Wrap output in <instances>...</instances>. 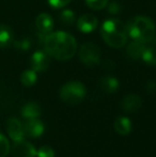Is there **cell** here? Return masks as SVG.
I'll list each match as a JSON object with an SVG mask.
<instances>
[{"mask_svg": "<svg viewBox=\"0 0 156 157\" xmlns=\"http://www.w3.org/2000/svg\"><path fill=\"white\" fill-rule=\"evenodd\" d=\"M44 124L39 120V119H30L24 125V130L25 135L31 137V138H38L41 137L44 132Z\"/></svg>", "mask_w": 156, "mask_h": 157, "instance_id": "10", "label": "cell"}, {"mask_svg": "<svg viewBox=\"0 0 156 157\" xmlns=\"http://www.w3.org/2000/svg\"><path fill=\"white\" fill-rule=\"evenodd\" d=\"M10 152V143L9 140L0 134V157H6Z\"/></svg>", "mask_w": 156, "mask_h": 157, "instance_id": "22", "label": "cell"}, {"mask_svg": "<svg viewBox=\"0 0 156 157\" xmlns=\"http://www.w3.org/2000/svg\"><path fill=\"white\" fill-rule=\"evenodd\" d=\"M12 153L14 157H34L36 156V150L31 143L23 139L19 141H14Z\"/></svg>", "mask_w": 156, "mask_h": 157, "instance_id": "6", "label": "cell"}, {"mask_svg": "<svg viewBox=\"0 0 156 157\" xmlns=\"http://www.w3.org/2000/svg\"><path fill=\"white\" fill-rule=\"evenodd\" d=\"M14 45H15V47L19 48V49H21V50H27L30 48V40L23 39L21 41L14 42Z\"/></svg>", "mask_w": 156, "mask_h": 157, "instance_id": "25", "label": "cell"}, {"mask_svg": "<svg viewBox=\"0 0 156 157\" xmlns=\"http://www.w3.org/2000/svg\"><path fill=\"white\" fill-rule=\"evenodd\" d=\"M36 80H38L36 72L32 70V68L31 70L24 71L21 75V82L25 87H32L33 85H36Z\"/></svg>", "mask_w": 156, "mask_h": 157, "instance_id": "18", "label": "cell"}, {"mask_svg": "<svg viewBox=\"0 0 156 157\" xmlns=\"http://www.w3.org/2000/svg\"><path fill=\"white\" fill-rule=\"evenodd\" d=\"M120 10H121V6H120V4H119L117 1L110 3V6H108L109 13H112V14H117V13L120 12Z\"/></svg>", "mask_w": 156, "mask_h": 157, "instance_id": "26", "label": "cell"}, {"mask_svg": "<svg viewBox=\"0 0 156 157\" xmlns=\"http://www.w3.org/2000/svg\"><path fill=\"white\" fill-rule=\"evenodd\" d=\"M126 27L127 33L134 41H139L146 44L155 37V25L152 19L148 16L139 15L134 17L129 21Z\"/></svg>", "mask_w": 156, "mask_h": 157, "instance_id": "3", "label": "cell"}, {"mask_svg": "<svg viewBox=\"0 0 156 157\" xmlns=\"http://www.w3.org/2000/svg\"><path fill=\"white\" fill-rule=\"evenodd\" d=\"M43 44L48 56L59 61L70 60L77 52V42L75 37L64 31L48 33Z\"/></svg>", "mask_w": 156, "mask_h": 157, "instance_id": "1", "label": "cell"}, {"mask_svg": "<svg viewBox=\"0 0 156 157\" xmlns=\"http://www.w3.org/2000/svg\"><path fill=\"white\" fill-rule=\"evenodd\" d=\"M86 94H87L86 87L80 81H69L61 87L59 92L60 98L64 103L72 104V105L82 101L86 97Z\"/></svg>", "mask_w": 156, "mask_h": 157, "instance_id": "4", "label": "cell"}, {"mask_svg": "<svg viewBox=\"0 0 156 157\" xmlns=\"http://www.w3.org/2000/svg\"><path fill=\"white\" fill-rule=\"evenodd\" d=\"M141 60L151 66L156 65V49L154 47H146L141 55Z\"/></svg>", "mask_w": 156, "mask_h": 157, "instance_id": "20", "label": "cell"}, {"mask_svg": "<svg viewBox=\"0 0 156 157\" xmlns=\"http://www.w3.org/2000/svg\"><path fill=\"white\" fill-rule=\"evenodd\" d=\"M36 156L38 157H55V151L52 147L48 145H43L40 147L39 151H36Z\"/></svg>", "mask_w": 156, "mask_h": 157, "instance_id": "23", "label": "cell"}, {"mask_svg": "<svg viewBox=\"0 0 156 157\" xmlns=\"http://www.w3.org/2000/svg\"><path fill=\"white\" fill-rule=\"evenodd\" d=\"M50 63L49 56L45 50H38L31 56V60H30V64H31V68L33 71L38 72H44L48 68Z\"/></svg>", "mask_w": 156, "mask_h": 157, "instance_id": "7", "label": "cell"}, {"mask_svg": "<svg viewBox=\"0 0 156 157\" xmlns=\"http://www.w3.org/2000/svg\"><path fill=\"white\" fill-rule=\"evenodd\" d=\"M86 4L92 10L100 11L108 4V0H86Z\"/></svg>", "mask_w": 156, "mask_h": 157, "instance_id": "21", "label": "cell"}, {"mask_svg": "<svg viewBox=\"0 0 156 157\" xmlns=\"http://www.w3.org/2000/svg\"><path fill=\"white\" fill-rule=\"evenodd\" d=\"M78 56L81 63L89 67H93L101 62V50L93 43L82 44L79 49Z\"/></svg>", "mask_w": 156, "mask_h": 157, "instance_id": "5", "label": "cell"}, {"mask_svg": "<svg viewBox=\"0 0 156 157\" xmlns=\"http://www.w3.org/2000/svg\"><path fill=\"white\" fill-rule=\"evenodd\" d=\"M6 132L13 141L23 140L25 137L24 125L16 118H10L6 122Z\"/></svg>", "mask_w": 156, "mask_h": 157, "instance_id": "8", "label": "cell"}, {"mask_svg": "<svg viewBox=\"0 0 156 157\" xmlns=\"http://www.w3.org/2000/svg\"><path fill=\"white\" fill-rule=\"evenodd\" d=\"M101 35L104 42L112 48H121L127 43V27L117 18H108L101 27Z\"/></svg>", "mask_w": 156, "mask_h": 157, "instance_id": "2", "label": "cell"}, {"mask_svg": "<svg viewBox=\"0 0 156 157\" xmlns=\"http://www.w3.org/2000/svg\"><path fill=\"white\" fill-rule=\"evenodd\" d=\"M115 129L121 136H126L133 129L131 126V121L126 117H119L115 121Z\"/></svg>", "mask_w": 156, "mask_h": 157, "instance_id": "16", "label": "cell"}, {"mask_svg": "<svg viewBox=\"0 0 156 157\" xmlns=\"http://www.w3.org/2000/svg\"><path fill=\"white\" fill-rule=\"evenodd\" d=\"M14 34L9 26L0 24V48H6L13 44Z\"/></svg>", "mask_w": 156, "mask_h": 157, "instance_id": "17", "label": "cell"}, {"mask_svg": "<svg viewBox=\"0 0 156 157\" xmlns=\"http://www.w3.org/2000/svg\"><path fill=\"white\" fill-rule=\"evenodd\" d=\"M98 21L93 14H83L77 19V29L82 33H91L97 28Z\"/></svg>", "mask_w": 156, "mask_h": 157, "instance_id": "9", "label": "cell"}, {"mask_svg": "<svg viewBox=\"0 0 156 157\" xmlns=\"http://www.w3.org/2000/svg\"><path fill=\"white\" fill-rule=\"evenodd\" d=\"M36 26L40 33L47 35L54 29V19L47 13H41L36 19Z\"/></svg>", "mask_w": 156, "mask_h": 157, "instance_id": "11", "label": "cell"}, {"mask_svg": "<svg viewBox=\"0 0 156 157\" xmlns=\"http://www.w3.org/2000/svg\"><path fill=\"white\" fill-rule=\"evenodd\" d=\"M41 107L36 101H29L21 108V116L27 120L30 119H38L41 116Z\"/></svg>", "mask_w": 156, "mask_h": 157, "instance_id": "13", "label": "cell"}, {"mask_svg": "<svg viewBox=\"0 0 156 157\" xmlns=\"http://www.w3.org/2000/svg\"><path fill=\"white\" fill-rule=\"evenodd\" d=\"M100 87L106 93H116L118 91L120 83L119 80L113 76H104L100 80Z\"/></svg>", "mask_w": 156, "mask_h": 157, "instance_id": "14", "label": "cell"}, {"mask_svg": "<svg viewBox=\"0 0 156 157\" xmlns=\"http://www.w3.org/2000/svg\"><path fill=\"white\" fill-rule=\"evenodd\" d=\"M49 6L54 9H63L69 3H71L72 0H47Z\"/></svg>", "mask_w": 156, "mask_h": 157, "instance_id": "24", "label": "cell"}, {"mask_svg": "<svg viewBox=\"0 0 156 157\" xmlns=\"http://www.w3.org/2000/svg\"><path fill=\"white\" fill-rule=\"evenodd\" d=\"M121 105L126 112H136L141 108L142 99L137 94H128L123 98Z\"/></svg>", "mask_w": 156, "mask_h": 157, "instance_id": "12", "label": "cell"}, {"mask_svg": "<svg viewBox=\"0 0 156 157\" xmlns=\"http://www.w3.org/2000/svg\"><path fill=\"white\" fill-rule=\"evenodd\" d=\"M59 21H60L61 25L70 27L75 23L76 14L70 9H65V10L61 11L60 14H59Z\"/></svg>", "mask_w": 156, "mask_h": 157, "instance_id": "19", "label": "cell"}, {"mask_svg": "<svg viewBox=\"0 0 156 157\" xmlns=\"http://www.w3.org/2000/svg\"><path fill=\"white\" fill-rule=\"evenodd\" d=\"M146 47V43H142V42L139 41L131 42L127 46V49H126L127 56L131 59H134V60H139V59H141V55Z\"/></svg>", "mask_w": 156, "mask_h": 157, "instance_id": "15", "label": "cell"}]
</instances>
